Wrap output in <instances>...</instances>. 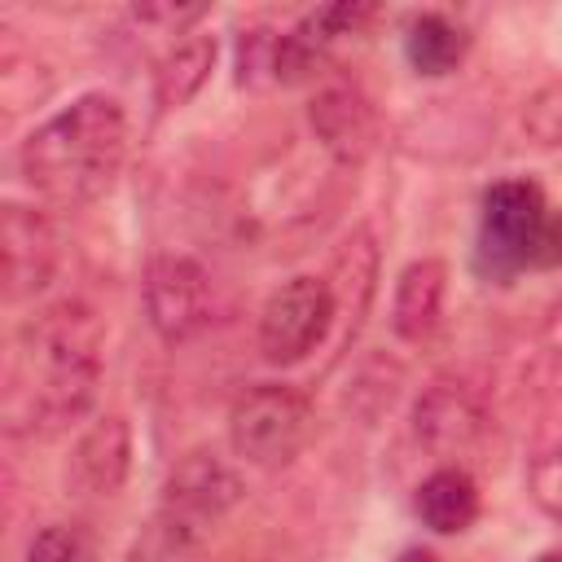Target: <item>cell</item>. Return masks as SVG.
<instances>
[{"mask_svg": "<svg viewBox=\"0 0 562 562\" xmlns=\"http://www.w3.org/2000/svg\"><path fill=\"white\" fill-rule=\"evenodd\" d=\"M413 435L439 465H465L487 448L492 417L470 386L430 382L413 404Z\"/></svg>", "mask_w": 562, "mask_h": 562, "instance_id": "cell-6", "label": "cell"}, {"mask_svg": "<svg viewBox=\"0 0 562 562\" xmlns=\"http://www.w3.org/2000/svg\"><path fill=\"white\" fill-rule=\"evenodd\" d=\"M522 132L536 145H544V149H558L562 145V75L549 79V83H540L527 97V105H522Z\"/></svg>", "mask_w": 562, "mask_h": 562, "instance_id": "cell-20", "label": "cell"}, {"mask_svg": "<svg viewBox=\"0 0 562 562\" xmlns=\"http://www.w3.org/2000/svg\"><path fill=\"white\" fill-rule=\"evenodd\" d=\"M316 417L312 400L290 382H259L233 400L228 413V443L246 465L277 470L303 452L312 439Z\"/></svg>", "mask_w": 562, "mask_h": 562, "instance_id": "cell-3", "label": "cell"}, {"mask_svg": "<svg viewBox=\"0 0 562 562\" xmlns=\"http://www.w3.org/2000/svg\"><path fill=\"white\" fill-rule=\"evenodd\" d=\"M549 215L544 189L527 176L496 180L483 193L479 215V241H474V268L487 281H509L522 268H531V241L540 233V220Z\"/></svg>", "mask_w": 562, "mask_h": 562, "instance_id": "cell-4", "label": "cell"}, {"mask_svg": "<svg viewBox=\"0 0 562 562\" xmlns=\"http://www.w3.org/2000/svg\"><path fill=\"white\" fill-rule=\"evenodd\" d=\"M540 347H544V356L553 360V369L562 373V294L549 303V312H544V325H540Z\"/></svg>", "mask_w": 562, "mask_h": 562, "instance_id": "cell-25", "label": "cell"}, {"mask_svg": "<svg viewBox=\"0 0 562 562\" xmlns=\"http://www.w3.org/2000/svg\"><path fill=\"white\" fill-rule=\"evenodd\" d=\"M448 294V263L443 259H413L391 294V329L404 342H426L443 316Z\"/></svg>", "mask_w": 562, "mask_h": 562, "instance_id": "cell-12", "label": "cell"}, {"mask_svg": "<svg viewBox=\"0 0 562 562\" xmlns=\"http://www.w3.org/2000/svg\"><path fill=\"white\" fill-rule=\"evenodd\" d=\"M395 562H439V558H435L430 549H404V553H400Z\"/></svg>", "mask_w": 562, "mask_h": 562, "instance_id": "cell-26", "label": "cell"}, {"mask_svg": "<svg viewBox=\"0 0 562 562\" xmlns=\"http://www.w3.org/2000/svg\"><path fill=\"white\" fill-rule=\"evenodd\" d=\"M26 562H97V549L75 522H48L31 536Z\"/></svg>", "mask_w": 562, "mask_h": 562, "instance_id": "cell-19", "label": "cell"}, {"mask_svg": "<svg viewBox=\"0 0 562 562\" xmlns=\"http://www.w3.org/2000/svg\"><path fill=\"white\" fill-rule=\"evenodd\" d=\"M140 307L162 342H184L211 321L206 268L189 255H154L140 277Z\"/></svg>", "mask_w": 562, "mask_h": 562, "instance_id": "cell-7", "label": "cell"}, {"mask_svg": "<svg viewBox=\"0 0 562 562\" xmlns=\"http://www.w3.org/2000/svg\"><path fill=\"white\" fill-rule=\"evenodd\" d=\"M127 562H206V531L158 509L132 540Z\"/></svg>", "mask_w": 562, "mask_h": 562, "instance_id": "cell-17", "label": "cell"}, {"mask_svg": "<svg viewBox=\"0 0 562 562\" xmlns=\"http://www.w3.org/2000/svg\"><path fill=\"white\" fill-rule=\"evenodd\" d=\"M527 483H531V501H536L553 522H562V452L536 457Z\"/></svg>", "mask_w": 562, "mask_h": 562, "instance_id": "cell-22", "label": "cell"}, {"mask_svg": "<svg viewBox=\"0 0 562 562\" xmlns=\"http://www.w3.org/2000/svg\"><path fill=\"white\" fill-rule=\"evenodd\" d=\"M48 92H53L48 66H44L40 57H31V53L9 48L4 61H0V97H4V110H9V114L31 110V105L48 101Z\"/></svg>", "mask_w": 562, "mask_h": 562, "instance_id": "cell-18", "label": "cell"}, {"mask_svg": "<svg viewBox=\"0 0 562 562\" xmlns=\"http://www.w3.org/2000/svg\"><path fill=\"white\" fill-rule=\"evenodd\" d=\"M413 509L435 536H461V531H470L479 522L483 496H479V483H474V474L465 465H435L417 483Z\"/></svg>", "mask_w": 562, "mask_h": 562, "instance_id": "cell-13", "label": "cell"}, {"mask_svg": "<svg viewBox=\"0 0 562 562\" xmlns=\"http://www.w3.org/2000/svg\"><path fill=\"white\" fill-rule=\"evenodd\" d=\"M0 255H4V299H35L57 272V233L53 220L35 206L4 202L0 211Z\"/></svg>", "mask_w": 562, "mask_h": 562, "instance_id": "cell-9", "label": "cell"}, {"mask_svg": "<svg viewBox=\"0 0 562 562\" xmlns=\"http://www.w3.org/2000/svg\"><path fill=\"white\" fill-rule=\"evenodd\" d=\"M536 562H562V549H553V553H540Z\"/></svg>", "mask_w": 562, "mask_h": 562, "instance_id": "cell-27", "label": "cell"}, {"mask_svg": "<svg viewBox=\"0 0 562 562\" xmlns=\"http://www.w3.org/2000/svg\"><path fill=\"white\" fill-rule=\"evenodd\" d=\"M237 83L241 88H268L277 83V31L255 26L237 40Z\"/></svg>", "mask_w": 562, "mask_h": 562, "instance_id": "cell-21", "label": "cell"}, {"mask_svg": "<svg viewBox=\"0 0 562 562\" xmlns=\"http://www.w3.org/2000/svg\"><path fill=\"white\" fill-rule=\"evenodd\" d=\"M334 277H338V281H329L334 307L338 312L351 307V329H360V321L369 312V299H373V277H378V250H373L369 233L347 237V246L334 259Z\"/></svg>", "mask_w": 562, "mask_h": 562, "instance_id": "cell-16", "label": "cell"}, {"mask_svg": "<svg viewBox=\"0 0 562 562\" xmlns=\"http://www.w3.org/2000/svg\"><path fill=\"white\" fill-rule=\"evenodd\" d=\"M127 158V110L110 92H83L44 123L18 149V171L35 198L53 206L97 202Z\"/></svg>", "mask_w": 562, "mask_h": 562, "instance_id": "cell-2", "label": "cell"}, {"mask_svg": "<svg viewBox=\"0 0 562 562\" xmlns=\"http://www.w3.org/2000/svg\"><path fill=\"white\" fill-rule=\"evenodd\" d=\"M562 263V211L549 206V215L540 220V233L531 241V268H558Z\"/></svg>", "mask_w": 562, "mask_h": 562, "instance_id": "cell-23", "label": "cell"}, {"mask_svg": "<svg viewBox=\"0 0 562 562\" xmlns=\"http://www.w3.org/2000/svg\"><path fill=\"white\" fill-rule=\"evenodd\" d=\"M105 325L83 299H57L31 312L9 347L4 369V430L48 439L83 422L101 386Z\"/></svg>", "mask_w": 562, "mask_h": 562, "instance_id": "cell-1", "label": "cell"}, {"mask_svg": "<svg viewBox=\"0 0 562 562\" xmlns=\"http://www.w3.org/2000/svg\"><path fill=\"white\" fill-rule=\"evenodd\" d=\"M211 70H215V40L211 35H184V40H176L162 53L158 70H154V105L158 110L189 105L202 92V83L211 79Z\"/></svg>", "mask_w": 562, "mask_h": 562, "instance_id": "cell-14", "label": "cell"}, {"mask_svg": "<svg viewBox=\"0 0 562 562\" xmlns=\"http://www.w3.org/2000/svg\"><path fill=\"white\" fill-rule=\"evenodd\" d=\"M334 290L325 277L299 272L290 281H281L263 312H259V351L272 364H299L303 356H312L325 334L334 329Z\"/></svg>", "mask_w": 562, "mask_h": 562, "instance_id": "cell-5", "label": "cell"}, {"mask_svg": "<svg viewBox=\"0 0 562 562\" xmlns=\"http://www.w3.org/2000/svg\"><path fill=\"white\" fill-rule=\"evenodd\" d=\"M470 53V35L461 22H452L448 13H417L404 26V57L417 75L439 79L452 75Z\"/></svg>", "mask_w": 562, "mask_h": 562, "instance_id": "cell-15", "label": "cell"}, {"mask_svg": "<svg viewBox=\"0 0 562 562\" xmlns=\"http://www.w3.org/2000/svg\"><path fill=\"white\" fill-rule=\"evenodd\" d=\"M206 9L202 4H136L132 18L136 22H154V26H171L180 35V26H193Z\"/></svg>", "mask_w": 562, "mask_h": 562, "instance_id": "cell-24", "label": "cell"}, {"mask_svg": "<svg viewBox=\"0 0 562 562\" xmlns=\"http://www.w3.org/2000/svg\"><path fill=\"white\" fill-rule=\"evenodd\" d=\"M241 492H246V487H241V474H237L215 448H193V452H184V457L171 465V474H167V483H162L158 509L211 536V531L237 509Z\"/></svg>", "mask_w": 562, "mask_h": 562, "instance_id": "cell-8", "label": "cell"}, {"mask_svg": "<svg viewBox=\"0 0 562 562\" xmlns=\"http://www.w3.org/2000/svg\"><path fill=\"white\" fill-rule=\"evenodd\" d=\"M307 127L338 162H364L378 140L373 105L364 101V92L347 83H329L307 101Z\"/></svg>", "mask_w": 562, "mask_h": 562, "instance_id": "cell-10", "label": "cell"}, {"mask_svg": "<svg viewBox=\"0 0 562 562\" xmlns=\"http://www.w3.org/2000/svg\"><path fill=\"white\" fill-rule=\"evenodd\" d=\"M132 470V426L119 413L97 417L70 448L66 479L83 496H114Z\"/></svg>", "mask_w": 562, "mask_h": 562, "instance_id": "cell-11", "label": "cell"}]
</instances>
